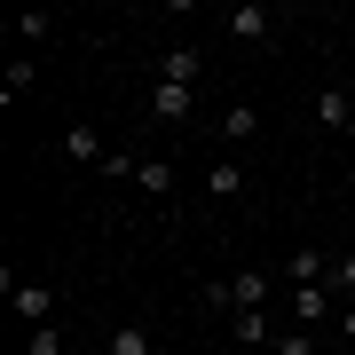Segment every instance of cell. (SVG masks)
I'll list each match as a JSON object with an SVG mask.
<instances>
[{"instance_id":"277c9868","label":"cell","mask_w":355,"mask_h":355,"mask_svg":"<svg viewBox=\"0 0 355 355\" xmlns=\"http://www.w3.org/2000/svg\"><path fill=\"white\" fill-rule=\"evenodd\" d=\"M190 111H198V87H166V79L150 87V119H158V127H182Z\"/></svg>"},{"instance_id":"44dd1931","label":"cell","mask_w":355,"mask_h":355,"mask_svg":"<svg viewBox=\"0 0 355 355\" xmlns=\"http://www.w3.org/2000/svg\"><path fill=\"white\" fill-rule=\"evenodd\" d=\"M205 355H221V347H205Z\"/></svg>"},{"instance_id":"5bb4252c","label":"cell","mask_w":355,"mask_h":355,"mask_svg":"<svg viewBox=\"0 0 355 355\" xmlns=\"http://www.w3.org/2000/svg\"><path fill=\"white\" fill-rule=\"evenodd\" d=\"M64 150H71L79 166H103V158H111V150H103V135H95V127H71V135H64Z\"/></svg>"},{"instance_id":"ffe728a7","label":"cell","mask_w":355,"mask_h":355,"mask_svg":"<svg viewBox=\"0 0 355 355\" xmlns=\"http://www.w3.org/2000/svg\"><path fill=\"white\" fill-rule=\"evenodd\" d=\"M340 340H347V347H355V300H347V308H340Z\"/></svg>"},{"instance_id":"d6986e66","label":"cell","mask_w":355,"mask_h":355,"mask_svg":"<svg viewBox=\"0 0 355 355\" xmlns=\"http://www.w3.org/2000/svg\"><path fill=\"white\" fill-rule=\"evenodd\" d=\"M331 292H347V300H355V253H340V261H331Z\"/></svg>"},{"instance_id":"e0dca14e","label":"cell","mask_w":355,"mask_h":355,"mask_svg":"<svg viewBox=\"0 0 355 355\" xmlns=\"http://www.w3.org/2000/svg\"><path fill=\"white\" fill-rule=\"evenodd\" d=\"M268 355H316V331H277V340H268Z\"/></svg>"},{"instance_id":"52a82bcc","label":"cell","mask_w":355,"mask_h":355,"mask_svg":"<svg viewBox=\"0 0 355 355\" xmlns=\"http://www.w3.org/2000/svg\"><path fill=\"white\" fill-rule=\"evenodd\" d=\"M316 127H331V135L355 127V95H347V87H324V95H316Z\"/></svg>"},{"instance_id":"9a60e30c","label":"cell","mask_w":355,"mask_h":355,"mask_svg":"<svg viewBox=\"0 0 355 355\" xmlns=\"http://www.w3.org/2000/svg\"><path fill=\"white\" fill-rule=\"evenodd\" d=\"M103 355H150V340H142V324H119L111 340H103Z\"/></svg>"},{"instance_id":"9c48e42d","label":"cell","mask_w":355,"mask_h":355,"mask_svg":"<svg viewBox=\"0 0 355 355\" xmlns=\"http://www.w3.org/2000/svg\"><path fill=\"white\" fill-rule=\"evenodd\" d=\"M253 135H261V111H253V103H229V111H221V142L237 150V142H253Z\"/></svg>"},{"instance_id":"8992f818","label":"cell","mask_w":355,"mask_h":355,"mask_svg":"<svg viewBox=\"0 0 355 355\" xmlns=\"http://www.w3.org/2000/svg\"><path fill=\"white\" fill-rule=\"evenodd\" d=\"M205 198H214V205H237L245 198V166L237 158H214V166H205Z\"/></svg>"},{"instance_id":"7a4b0ae2","label":"cell","mask_w":355,"mask_h":355,"mask_svg":"<svg viewBox=\"0 0 355 355\" xmlns=\"http://www.w3.org/2000/svg\"><path fill=\"white\" fill-rule=\"evenodd\" d=\"M229 284V316H245V308H268V268H237V277H221ZM221 316V324H229Z\"/></svg>"},{"instance_id":"6da1fadb","label":"cell","mask_w":355,"mask_h":355,"mask_svg":"<svg viewBox=\"0 0 355 355\" xmlns=\"http://www.w3.org/2000/svg\"><path fill=\"white\" fill-rule=\"evenodd\" d=\"M0 292H8V308H16L32 331L55 324V292H48V284H32V277H16V268H0Z\"/></svg>"},{"instance_id":"2e32d148","label":"cell","mask_w":355,"mask_h":355,"mask_svg":"<svg viewBox=\"0 0 355 355\" xmlns=\"http://www.w3.org/2000/svg\"><path fill=\"white\" fill-rule=\"evenodd\" d=\"M55 32V16L48 8H32V16H16V40H24V48H40V40H48Z\"/></svg>"},{"instance_id":"30bf717a","label":"cell","mask_w":355,"mask_h":355,"mask_svg":"<svg viewBox=\"0 0 355 355\" xmlns=\"http://www.w3.org/2000/svg\"><path fill=\"white\" fill-rule=\"evenodd\" d=\"M135 182L142 198H174V158H135Z\"/></svg>"},{"instance_id":"3957f363","label":"cell","mask_w":355,"mask_h":355,"mask_svg":"<svg viewBox=\"0 0 355 355\" xmlns=\"http://www.w3.org/2000/svg\"><path fill=\"white\" fill-rule=\"evenodd\" d=\"M198 71H205V55L190 48V40H174V48L158 55V79H166V87H198Z\"/></svg>"},{"instance_id":"ac0fdd59","label":"cell","mask_w":355,"mask_h":355,"mask_svg":"<svg viewBox=\"0 0 355 355\" xmlns=\"http://www.w3.org/2000/svg\"><path fill=\"white\" fill-rule=\"evenodd\" d=\"M24 347H32V355H64V331H55V324H40V331H24Z\"/></svg>"},{"instance_id":"7c38bea8","label":"cell","mask_w":355,"mask_h":355,"mask_svg":"<svg viewBox=\"0 0 355 355\" xmlns=\"http://www.w3.org/2000/svg\"><path fill=\"white\" fill-rule=\"evenodd\" d=\"M324 268H331V261L316 253V245H300V253L284 261V277H292V292H300V284H324Z\"/></svg>"},{"instance_id":"ba28073f","label":"cell","mask_w":355,"mask_h":355,"mask_svg":"<svg viewBox=\"0 0 355 355\" xmlns=\"http://www.w3.org/2000/svg\"><path fill=\"white\" fill-rule=\"evenodd\" d=\"M324 316H331V292L324 284H300V292H292V324H300V331H316Z\"/></svg>"},{"instance_id":"8fae6325","label":"cell","mask_w":355,"mask_h":355,"mask_svg":"<svg viewBox=\"0 0 355 355\" xmlns=\"http://www.w3.org/2000/svg\"><path fill=\"white\" fill-rule=\"evenodd\" d=\"M229 340H245V347H268L277 331H268V308H245V316H229Z\"/></svg>"},{"instance_id":"5b68a950","label":"cell","mask_w":355,"mask_h":355,"mask_svg":"<svg viewBox=\"0 0 355 355\" xmlns=\"http://www.w3.org/2000/svg\"><path fill=\"white\" fill-rule=\"evenodd\" d=\"M221 32H229V40H245V48H261L277 24H268V8H253V0H245V8H229V16H221Z\"/></svg>"},{"instance_id":"4fadbf2b","label":"cell","mask_w":355,"mask_h":355,"mask_svg":"<svg viewBox=\"0 0 355 355\" xmlns=\"http://www.w3.org/2000/svg\"><path fill=\"white\" fill-rule=\"evenodd\" d=\"M32 79H40V64H32V55H8V71H0V103L32 95Z\"/></svg>"}]
</instances>
